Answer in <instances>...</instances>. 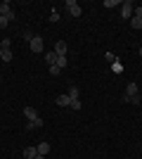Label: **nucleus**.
<instances>
[{"label":"nucleus","mask_w":142,"mask_h":159,"mask_svg":"<svg viewBox=\"0 0 142 159\" xmlns=\"http://www.w3.org/2000/svg\"><path fill=\"white\" fill-rule=\"evenodd\" d=\"M28 45H31V50H33V52H43V48H45L41 36H33V38L28 40Z\"/></svg>","instance_id":"5"},{"label":"nucleus","mask_w":142,"mask_h":159,"mask_svg":"<svg viewBox=\"0 0 142 159\" xmlns=\"http://www.w3.org/2000/svg\"><path fill=\"white\" fill-rule=\"evenodd\" d=\"M130 26H133V29H142V19L133 17V19H130Z\"/></svg>","instance_id":"19"},{"label":"nucleus","mask_w":142,"mask_h":159,"mask_svg":"<svg viewBox=\"0 0 142 159\" xmlns=\"http://www.w3.org/2000/svg\"><path fill=\"white\" fill-rule=\"evenodd\" d=\"M137 93H140L137 83H128V86H126V95H123V98H130V95H137Z\"/></svg>","instance_id":"9"},{"label":"nucleus","mask_w":142,"mask_h":159,"mask_svg":"<svg viewBox=\"0 0 142 159\" xmlns=\"http://www.w3.org/2000/svg\"><path fill=\"white\" fill-rule=\"evenodd\" d=\"M7 24H10V19H7V17H0V29H7Z\"/></svg>","instance_id":"21"},{"label":"nucleus","mask_w":142,"mask_h":159,"mask_svg":"<svg viewBox=\"0 0 142 159\" xmlns=\"http://www.w3.org/2000/svg\"><path fill=\"white\" fill-rule=\"evenodd\" d=\"M104 57H107V62H116V55H114V52H107Z\"/></svg>","instance_id":"24"},{"label":"nucleus","mask_w":142,"mask_h":159,"mask_svg":"<svg viewBox=\"0 0 142 159\" xmlns=\"http://www.w3.org/2000/svg\"><path fill=\"white\" fill-rule=\"evenodd\" d=\"M118 5H123V0H104V7H118Z\"/></svg>","instance_id":"15"},{"label":"nucleus","mask_w":142,"mask_h":159,"mask_svg":"<svg viewBox=\"0 0 142 159\" xmlns=\"http://www.w3.org/2000/svg\"><path fill=\"white\" fill-rule=\"evenodd\" d=\"M59 71H62V69H59L57 64H52V66H50V74H52V76H59Z\"/></svg>","instance_id":"20"},{"label":"nucleus","mask_w":142,"mask_h":159,"mask_svg":"<svg viewBox=\"0 0 142 159\" xmlns=\"http://www.w3.org/2000/svg\"><path fill=\"white\" fill-rule=\"evenodd\" d=\"M133 12H135V5H133L130 0H126V2L121 5V17L130 21V19H133Z\"/></svg>","instance_id":"3"},{"label":"nucleus","mask_w":142,"mask_h":159,"mask_svg":"<svg viewBox=\"0 0 142 159\" xmlns=\"http://www.w3.org/2000/svg\"><path fill=\"white\" fill-rule=\"evenodd\" d=\"M36 154H38V150H36V147H24V157H26V159H33Z\"/></svg>","instance_id":"12"},{"label":"nucleus","mask_w":142,"mask_h":159,"mask_svg":"<svg viewBox=\"0 0 142 159\" xmlns=\"http://www.w3.org/2000/svg\"><path fill=\"white\" fill-rule=\"evenodd\" d=\"M133 17H137V19H142V7H135V12H133Z\"/></svg>","instance_id":"23"},{"label":"nucleus","mask_w":142,"mask_h":159,"mask_svg":"<svg viewBox=\"0 0 142 159\" xmlns=\"http://www.w3.org/2000/svg\"><path fill=\"white\" fill-rule=\"evenodd\" d=\"M140 57H142V45H140Z\"/></svg>","instance_id":"26"},{"label":"nucleus","mask_w":142,"mask_h":159,"mask_svg":"<svg viewBox=\"0 0 142 159\" xmlns=\"http://www.w3.org/2000/svg\"><path fill=\"white\" fill-rule=\"evenodd\" d=\"M54 105H59V107H71V98H69V95H57V98H54Z\"/></svg>","instance_id":"7"},{"label":"nucleus","mask_w":142,"mask_h":159,"mask_svg":"<svg viewBox=\"0 0 142 159\" xmlns=\"http://www.w3.org/2000/svg\"><path fill=\"white\" fill-rule=\"evenodd\" d=\"M12 43H10V38H2L0 40V60L2 62H12Z\"/></svg>","instance_id":"1"},{"label":"nucleus","mask_w":142,"mask_h":159,"mask_svg":"<svg viewBox=\"0 0 142 159\" xmlns=\"http://www.w3.org/2000/svg\"><path fill=\"white\" fill-rule=\"evenodd\" d=\"M0 17H7V19L10 21H14V17H17V14H14V10H12V5H10V2H0Z\"/></svg>","instance_id":"2"},{"label":"nucleus","mask_w":142,"mask_h":159,"mask_svg":"<svg viewBox=\"0 0 142 159\" xmlns=\"http://www.w3.org/2000/svg\"><path fill=\"white\" fill-rule=\"evenodd\" d=\"M126 102H130V105H140L142 102V95L137 93V95H130V98H126Z\"/></svg>","instance_id":"13"},{"label":"nucleus","mask_w":142,"mask_h":159,"mask_svg":"<svg viewBox=\"0 0 142 159\" xmlns=\"http://www.w3.org/2000/svg\"><path fill=\"white\" fill-rule=\"evenodd\" d=\"M69 98H71V100H78V95H81V90H78V88H76V86H71V88H69Z\"/></svg>","instance_id":"14"},{"label":"nucleus","mask_w":142,"mask_h":159,"mask_svg":"<svg viewBox=\"0 0 142 159\" xmlns=\"http://www.w3.org/2000/svg\"><path fill=\"white\" fill-rule=\"evenodd\" d=\"M71 109H81V100H71Z\"/></svg>","instance_id":"22"},{"label":"nucleus","mask_w":142,"mask_h":159,"mask_svg":"<svg viewBox=\"0 0 142 159\" xmlns=\"http://www.w3.org/2000/svg\"><path fill=\"white\" fill-rule=\"evenodd\" d=\"M111 71H114V74H121V71H123V64H121L118 60H116L114 64H111Z\"/></svg>","instance_id":"17"},{"label":"nucleus","mask_w":142,"mask_h":159,"mask_svg":"<svg viewBox=\"0 0 142 159\" xmlns=\"http://www.w3.org/2000/svg\"><path fill=\"white\" fill-rule=\"evenodd\" d=\"M24 116H26L28 121H36V119H41V116H38V112H36L33 107H24Z\"/></svg>","instance_id":"8"},{"label":"nucleus","mask_w":142,"mask_h":159,"mask_svg":"<svg viewBox=\"0 0 142 159\" xmlns=\"http://www.w3.org/2000/svg\"><path fill=\"white\" fill-rule=\"evenodd\" d=\"M33 159H45V154H36V157Z\"/></svg>","instance_id":"25"},{"label":"nucleus","mask_w":142,"mask_h":159,"mask_svg":"<svg viewBox=\"0 0 142 159\" xmlns=\"http://www.w3.org/2000/svg\"><path fill=\"white\" fill-rule=\"evenodd\" d=\"M57 57H59V55L54 52V50H50V52H45V62H47V64H50V66H52V64H57Z\"/></svg>","instance_id":"10"},{"label":"nucleus","mask_w":142,"mask_h":159,"mask_svg":"<svg viewBox=\"0 0 142 159\" xmlns=\"http://www.w3.org/2000/svg\"><path fill=\"white\" fill-rule=\"evenodd\" d=\"M54 52L59 55V57H64V55L69 52V45L64 43V40H57V43H54Z\"/></svg>","instance_id":"6"},{"label":"nucleus","mask_w":142,"mask_h":159,"mask_svg":"<svg viewBox=\"0 0 142 159\" xmlns=\"http://www.w3.org/2000/svg\"><path fill=\"white\" fill-rule=\"evenodd\" d=\"M36 150H38V154H45V157H47V152H50V143H38Z\"/></svg>","instance_id":"11"},{"label":"nucleus","mask_w":142,"mask_h":159,"mask_svg":"<svg viewBox=\"0 0 142 159\" xmlns=\"http://www.w3.org/2000/svg\"><path fill=\"white\" fill-rule=\"evenodd\" d=\"M57 66H59V69L69 66V57H67V55H64V57H57Z\"/></svg>","instance_id":"16"},{"label":"nucleus","mask_w":142,"mask_h":159,"mask_svg":"<svg viewBox=\"0 0 142 159\" xmlns=\"http://www.w3.org/2000/svg\"><path fill=\"white\" fill-rule=\"evenodd\" d=\"M67 10H69V14H71V17H81V14H83L81 5H78L76 0H67Z\"/></svg>","instance_id":"4"},{"label":"nucleus","mask_w":142,"mask_h":159,"mask_svg":"<svg viewBox=\"0 0 142 159\" xmlns=\"http://www.w3.org/2000/svg\"><path fill=\"white\" fill-rule=\"evenodd\" d=\"M41 126H43V119H36V121H28L26 128H41Z\"/></svg>","instance_id":"18"}]
</instances>
